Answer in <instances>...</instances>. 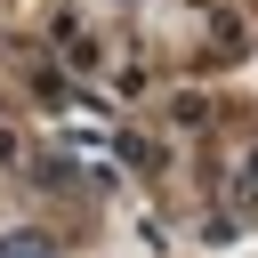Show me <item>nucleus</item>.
Here are the masks:
<instances>
[{"label": "nucleus", "instance_id": "nucleus-1", "mask_svg": "<svg viewBox=\"0 0 258 258\" xmlns=\"http://www.w3.org/2000/svg\"><path fill=\"white\" fill-rule=\"evenodd\" d=\"M0 258H48V250H40L32 234H16V242H0Z\"/></svg>", "mask_w": 258, "mask_h": 258}]
</instances>
